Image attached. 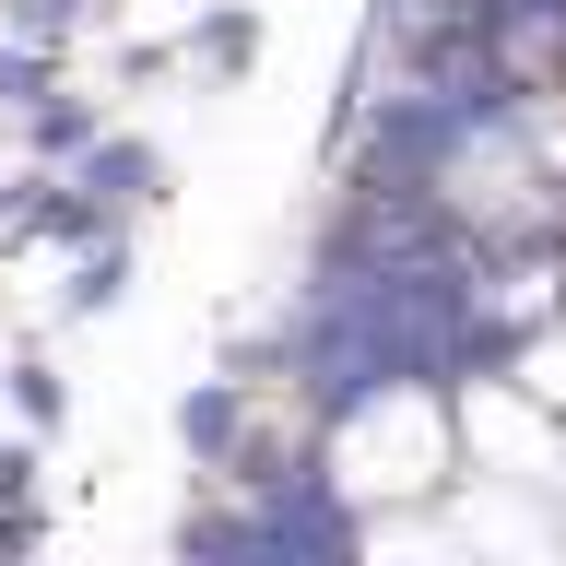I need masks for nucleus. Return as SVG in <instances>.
<instances>
[{
    "mask_svg": "<svg viewBox=\"0 0 566 566\" xmlns=\"http://www.w3.org/2000/svg\"><path fill=\"white\" fill-rule=\"evenodd\" d=\"M95 142H106V106L95 95H71V83H60L48 106H24V154H35V166H83Z\"/></svg>",
    "mask_w": 566,
    "mask_h": 566,
    "instance_id": "obj_4",
    "label": "nucleus"
},
{
    "mask_svg": "<svg viewBox=\"0 0 566 566\" xmlns=\"http://www.w3.org/2000/svg\"><path fill=\"white\" fill-rule=\"evenodd\" d=\"M177 60L201 71V83H248V71H260V12H248V0H212L201 24L177 35Z\"/></svg>",
    "mask_w": 566,
    "mask_h": 566,
    "instance_id": "obj_3",
    "label": "nucleus"
},
{
    "mask_svg": "<svg viewBox=\"0 0 566 566\" xmlns=\"http://www.w3.org/2000/svg\"><path fill=\"white\" fill-rule=\"evenodd\" d=\"M24 495H35V424L0 437V507H24Z\"/></svg>",
    "mask_w": 566,
    "mask_h": 566,
    "instance_id": "obj_9",
    "label": "nucleus"
},
{
    "mask_svg": "<svg viewBox=\"0 0 566 566\" xmlns=\"http://www.w3.org/2000/svg\"><path fill=\"white\" fill-rule=\"evenodd\" d=\"M248 424H260L248 378H201V389H177V449L201 460V472H237V460H248Z\"/></svg>",
    "mask_w": 566,
    "mask_h": 566,
    "instance_id": "obj_2",
    "label": "nucleus"
},
{
    "mask_svg": "<svg viewBox=\"0 0 566 566\" xmlns=\"http://www.w3.org/2000/svg\"><path fill=\"white\" fill-rule=\"evenodd\" d=\"M0 389H12V413H24L35 437H60V424H71V378L48 366V354H12V366H0Z\"/></svg>",
    "mask_w": 566,
    "mask_h": 566,
    "instance_id": "obj_7",
    "label": "nucleus"
},
{
    "mask_svg": "<svg viewBox=\"0 0 566 566\" xmlns=\"http://www.w3.org/2000/svg\"><path fill=\"white\" fill-rule=\"evenodd\" d=\"M48 95H60V48L0 24V118H24V106H48Z\"/></svg>",
    "mask_w": 566,
    "mask_h": 566,
    "instance_id": "obj_6",
    "label": "nucleus"
},
{
    "mask_svg": "<svg viewBox=\"0 0 566 566\" xmlns=\"http://www.w3.org/2000/svg\"><path fill=\"white\" fill-rule=\"evenodd\" d=\"M130 295V237H95V248H71V283H60V318L83 331V318H106Z\"/></svg>",
    "mask_w": 566,
    "mask_h": 566,
    "instance_id": "obj_5",
    "label": "nucleus"
},
{
    "mask_svg": "<svg viewBox=\"0 0 566 566\" xmlns=\"http://www.w3.org/2000/svg\"><path fill=\"white\" fill-rule=\"evenodd\" d=\"M0 24H12V35H48V48H71L83 24H106V0H0Z\"/></svg>",
    "mask_w": 566,
    "mask_h": 566,
    "instance_id": "obj_8",
    "label": "nucleus"
},
{
    "mask_svg": "<svg viewBox=\"0 0 566 566\" xmlns=\"http://www.w3.org/2000/svg\"><path fill=\"white\" fill-rule=\"evenodd\" d=\"M71 177H83V189H95V201L118 212V224H130V212H154V201H166V189H177V166H166V142H142V130H106L95 154H83V166H71Z\"/></svg>",
    "mask_w": 566,
    "mask_h": 566,
    "instance_id": "obj_1",
    "label": "nucleus"
}]
</instances>
